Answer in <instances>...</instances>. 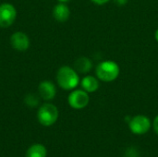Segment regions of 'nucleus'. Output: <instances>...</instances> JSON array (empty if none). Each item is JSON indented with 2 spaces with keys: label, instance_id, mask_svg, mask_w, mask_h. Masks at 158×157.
Here are the masks:
<instances>
[{
  "label": "nucleus",
  "instance_id": "obj_1",
  "mask_svg": "<svg viewBox=\"0 0 158 157\" xmlns=\"http://www.w3.org/2000/svg\"><path fill=\"white\" fill-rule=\"evenodd\" d=\"M56 82L65 91L74 90L80 84V77L75 68L62 66L56 72Z\"/></svg>",
  "mask_w": 158,
  "mask_h": 157
},
{
  "label": "nucleus",
  "instance_id": "obj_2",
  "mask_svg": "<svg viewBox=\"0 0 158 157\" xmlns=\"http://www.w3.org/2000/svg\"><path fill=\"white\" fill-rule=\"evenodd\" d=\"M120 68L118 63L112 60H106L99 63L95 68L96 77L104 82H111L118 79Z\"/></svg>",
  "mask_w": 158,
  "mask_h": 157
},
{
  "label": "nucleus",
  "instance_id": "obj_3",
  "mask_svg": "<svg viewBox=\"0 0 158 157\" xmlns=\"http://www.w3.org/2000/svg\"><path fill=\"white\" fill-rule=\"evenodd\" d=\"M37 118L43 126H52L56 122L58 118V109L52 104H44L38 110Z\"/></svg>",
  "mask_w": 158,
  "mask_h": 157
},
{
  "label": "nucleus",
  "instance_id": "obj_4",
  "mask_svg": "<svg viewBox=\"0 0 158 157\" xmlns=\"http://www.w3.org/2000/svg\"><path fill=\"white\" fill-rule=\"evenodd\" d=\"M17 18V11L15 6L9 3H3L0 5V27H10Z\"/></svg>",
  "mask_w": 158,
  "mask_h": 157
},
{
  "label": "nucleus",
  "instance_id": "obj_5",
  "mask_svg": "<svg viewBox=\"0 0 158 157\" xmlns=\"http://www.w3.org/2000/svg\"><path fill=\"white\" fill-rule=\"evenodd\" d=\"M129 127L132 133L137 135H143L148 132L151 128V121L146 116L138 115L131 118Z\"/></svg>",
  "mask_w": 158,
  "mask_h": 157
},
{
  "label": "nucleus",
  "instance_id": "obj_6",
  "mask_svg": "<svg viewBox=\"0 0 158 157\" xmlns=\"http://www.w3.org/2000/svg\"><path fill=\"white\" fill-rule=\"evenodd\" d=\"M69 105L74 109H82L86 107L90 102V97L84 90H74L68 97Z\"/></svg>",
  "mask_w": 158,
  "mask_h": 157
},
{
  "label": "nucleus",
  "instance_id": "obj_7",
  "mask_svg": "<svg viewBox=\"0 0 158 157\" xmlns=\"http://www.w3.org/2000/svg\"><path fill=\"white\" fill-rule=\"evenodd\" d=\"M10 44L15 50L24 52L30 47V39L24 32L16 31L10 37Z\"/></svg>",
  "mask_w": 158,
  "mask_h": 157
},
{
  "label": "nucleus",
  "instance_id": "obj_8",
  "mask_svg": "<svg viewBox=\"0 0 158 157\" xmlns=\"http://www.w3.org/2000/svg\"><path fill=\"white\" fill-rule=\"evenodd\" d=\"M39 95L45 101H50L55 98L56 94V88L50 81H43L38 87Z\"/></svg>",
  "mask_w": 158,
  "mask_h": 157
},
{
  "label": "nucleus",
  "instance_id": "obj_9",
  "mask_svg": "<svg viewBox=\"0 0 158 157\" xmlns=\"http://www.w3.org/2000/svg\"><path fill=\"white\" fill-rule=\"evenodd\" d=\"M53 16L56 20L59 22H65L69 19L70 10L65 3H59L55 6L53 9Z\"/></svg>",
  "mask_w": 158,
  "mask_h": 157
},
{
  "label": "nucleus",
  "instance_id": "obj_10",
  "mask_svg": "<svg viewBox=\"0 0 158 157\" xmlns=\"http://www.w3.org/2000/svg\"><path fill=\"white\" fill-rule=\"evenodd\" d=\"M81 85L82 90H84L88 93H94L100 87L99 79L97 77H94L92 75H87L81 79Z\"/></svg>",
  "mask_w": 158,
  "mask_h": 157
},
{
  "label": "nucleus",
  "instance_id": "obj_11",
  "mask_svg": "<svg viewBox=\"0 0 158 157\" xmlns=\"http://www.w3.org/2000/svg\"><path fill=\"white\" fill-rule=\"evenodd\" d=\"M93 68V62L90 58L86 56H81L74 62V68L77 72L85 74L91 71Z\"/></svg>",
  "mask_w": 158,
  "mask_h": 157
},
{
  "label": "nucleus",
  "instance_id": "obj_12",
  "mask_svg": "<svg viewBox=\"0 0 158 157\" xmlns=\"http://www.w3.org/2000/svg\"><path fill=\"white\" fill-rule=\"evenodd\" d=\"M46 156V149L42 144H33L31 145L27 153L26 157H45Z\"/></svg>",
  "mask_w": 158,
  "mask_h": 157
},
{
  "label": "nucleus",
  "instance_id": "obj_13",
  "mask_svg": "<svg viewBox=\"0 0 158 157\" xmlns=\"http://www.w3.org/2000/svg\"><path fill=\"white\" fill-rule=\"evenodd\" d=\"M24 101H25V104H26L28 106H30V107H35V106H37L38 104H39L38 98H37L34 94H32V93L27 94Z\"/></svg>",
  "mask_w": 158,
  "mask_h": 157
},
{
  "label": "nucleus",
  "instance_id": "obj_14",
  "mask_svg": "<svg viewBox=\"0 0 158 157\" xmlns=\"http://www.w3.org/2000/svg\"><path fill=\"white\" fill-rule=\"evenodd\" d=\"M94 4L95 5H98V6H103V5H106L107 4L110 0H91Z\"/></svg>",
  "mask_w": 158,
  "mask_h": 157
},
{
  "label": "nucleus",
  "instance_id": "obj_15",
  "mask_svg": "<svg viewBox=\"0 0 158 157\" xmlns=\"http://www.w3.org/2000/svg\"><path fill=\"white\" fill-rule=\"evenodd\" d=\"M153 127H154V130L155 132L158 135V115L154 119V123H153Z\"/></svg>",
  "mask_w": 158,
  "mask_h": 157
},
{
  "label": "nucleus",
  "instance_id": "obj_16",
  "mask_svg": "<svg viewBox=\"0 0 158 157\" xmlns=\"http://www.w3.org/2000/svg\"><path fill=\"white\" fill-rule=\"evenodd\" d=\"M114 2L118 6H125L128 3V0H114Z\"/></svg>",
  "mask_w": 158,
  "mask_h": 157
},
{
  "label": "nucleus",
  "instance_id": "obj_17",
  "mask_svg": "<svg viewBox=\"0 0 158 157\" xmlns=\"http://www.w3.org/2000/svg\"><path fill=\"white\" fill-rule=\"evenodd\" d=\"M155 38H156V42H158V29L156 31V32H155Z\"/></svg>",
  "mask_w": 158,
  "mask_h": 157
},
{
  "label": "nucleus",
  "instance_id": "obj_18",
  "mask_svg": "<svg viewBox=\"0 0 158 157\" xmlns=\"http://www.w3.org/2000/svg\"><path fill=\"white\" fill-rule=\"evenodd\" d=\"M59 1V3H67V2H69V0H58Z\"/></svg>",
  "mask_w": 158,
  "mask_h": 157
}]
</instances>
